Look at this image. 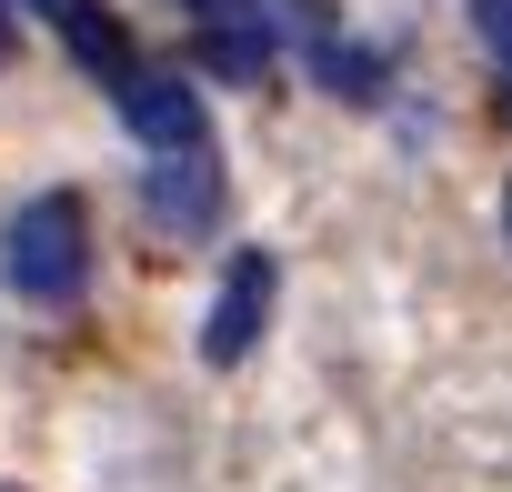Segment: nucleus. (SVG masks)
I'll list each match as a JSON object with an SVG mask.
<instances>
[{"instance_id":"1","label":"nucleus","mask_w":512,"mask_h":492,"mask_svg":"<svg viewBox=\"0 0 512 492\" xmlns=\"http://www.w3.org/2000/svg\"><path fill=\"white\" fill-rule=\"evenodd\" d=\"M0 272H11L21 302H71L81 272H91V211H81L71 191H41V201L11 221V241H0Z\"/></svg>"},{"instance_id":"2","label":"nucleus","mask_w":512,"mask_h":492,"mask_svg":"<svg viewBox=\"0 0 512 492\" xmlns=\"http://www.w3.org/2000/svg\"><path fill=\"white\" fill-rule=\"evenodd\" d=\"M272 292H282L272 252H231V272H221V292H211V322H201V362H241L251 342H262Z\"/></svg>"},{"instance_id":"3","label":"nucleus","mask_w":512,"mask_h":492,"mask_svg":"<svg viewBox=\"0 0 512 492\" xmlns=\"http://www.w3.org/2000/svg\"><path fill=\"white\" fill-rule=\"evenodd\" d=\"M141 211L161 221V231H211L221 221V161H201V141H181V151H161L151 171H141Z\"/></svg>"},{"instance_id":"4","label":"nucleus","mask_w":512,"mask_h":492,"mask_svg":"<svg viewBox=\"0 0 512 492\" xmlns=\"http://www.w3.org/2000/svg\"><path fill=\"white\" fill-rule=\"evenodd\" d=\"M111 101H121V121L151 141V151H181V141H201V91L191 81H171V71H121L111 81Z\"/></svg>"},{"instance_id":"5","label":"nucleus","mask_w":512,"mask_h":492,"mask_svg":"<svg viewBox=\"0 0 512 492\" xmlns=\"http://www.w3.org/2000/svg\"><path fill=\"white\" fill-rule=\"evenodd\" d=\"M201 61H211L221 81H262V71H272V41H262L251 11H241V21H201Z\"/></svg>"},{"instance_id":"6","label":"nucleus","mask_w":512,"mask_h":492,"mask_svg":"<svg viewBox=\"0 0 512 492\" xmlns=\"http://www.w3.org/2000/svg\"><path fill=\"white\" fill-rule=\"evenodd\" d=\"M61 41H71V61H81V71H101V81H121V71H131V41H121V21L101 11V0H81V11L61 21Z\"/></svg>"},{"instance_id":"7","label":"nucleus","mask_w":512,"mask_h":492,"mask_svg":"<svg viewBox=\"0 0 512 492\" xmlns=\"http://www.w3.org/2000/svg\"><path fill=\"white\" fill-rule=\"evenodd\" d=\"M322 81H332L342 101H382V61H372V51H352V41H332V51H322Z\"/></svg>"},{"instance_id":"8","label":"nucleus","mask_w":512,"mask_h":492,"mask_svg":"<svg viewBox=\"0 0 512 492\" xmlns=\"http://www.w3.org/2000/svg\"><path fill=\"white\" fill-rule=\"evenodd\" d=\"M241 11H262V0H191V21H241Z\"/></svg>"},{"instance_id":"9","label":"nucleus","mask_w":512,"mask_h":492,"mask_svg":"<svg viewBox=\"0 0 512 492\" xmlns=\"http://www.w3.org/2000/svg\"><path fill=\"white\" fill-rule=\"evenodd\" d=\"M292 31H312V41H322V31H332V11H322V0H292Z\"/></svg>"},{"instance_id":"10","label":"nucleus","mask_w":512,"mask_h":492,"mask_svg":"<svg viewBox=\"0 0 512 492\" xmlns=\"http://www.w3.org/2000/svg\"><path fill=\"white\" fill-rule=\"evenodd\" d=\"M21 51V31H11V0H0V61H11Z\"/></svg>"},{"instance_id":"11","label":"nucleus","mask_w":512,"mask_h":492,"mask_svg":"<svg viewBox=\"0 0 512 492\" xmlns=\"http://www.w3.org/2000/svg\"><path fill=\"white\" fill-rule=\"evenodd\" d=\"M31 11H41V21H71V11H81V0H31Z\"/></svg>"},{"instance_id":"12","label":"nucleus","mask_w":512,"mask_h":492,"mask_svg":"<svg viewBox=\"0 0 512 492\" xmlns=\"http://www.w3.org/2000/svg\"><path fill=\"white\" fill-rule=\"evenodd\" d=\"M502 121H512V71H502Z\"/></svg>"}]
</instances>
